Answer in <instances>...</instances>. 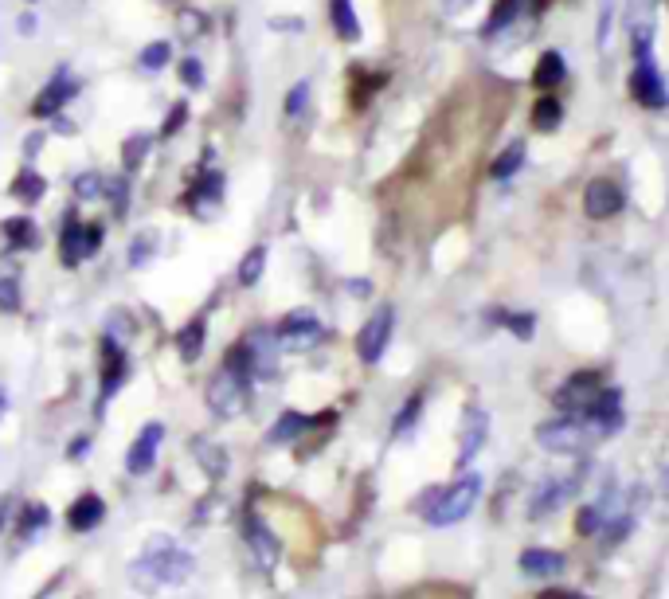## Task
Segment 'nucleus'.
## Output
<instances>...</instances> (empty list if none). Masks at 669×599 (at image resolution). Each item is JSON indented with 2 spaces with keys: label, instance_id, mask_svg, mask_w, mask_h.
Returning a JSON list of instances; mask_svg holds the SVG:
<instances>
[{
  "label": "nucleus",
  "instance_id": "f257e3e1",
  "mask_svg": "<svg viewBox=\"0 0 669 599\" xmlns=\"http://www.w3.org/2000/svg\"><path fill=\"white\" fill-rule=\"evenodd\" d=\"M196 560L173 545V537H153L145 545L141 560L134 564V584L141 592H157V588H177L192 576Z\"/></svg>",
  "mask_w": 669,
  "mask_h": 599
},
{
  "label": "nucleus",
  "instance_id": "f03ea898",
  "mask_svg": "<svg viewBox=\"0 0 669 599\" xmlns=\"http://www.w3.org/2000/svg\"><path fill=\"white\" fill-rule=\"evenodd\" d=\"M251 365H247V349H231L227 361L220 365V372L208 384V408L220 419H235L247 412L251 400Z\"/></svg>",
  "mask_w": 669,
  "mask_h": 599
},
{
  "label": "nucleus",
  "instance_id": "7ed1b4c3",
  "mask_svg": "<svg viewBox=\"0 0 669 599\" xmlns=\"http://www.w3.org/2000/svg\"><path fill=\"white\" fill-rule=\"evenodd\" d=\"M478 498H482V478L478 474H462L454 486H446V490H435L431 498H427V521L431 525H458V521H466L470 517V509L478 506Z\"/></svg>",
  "mask_w": 669,
  "mask_h": 599
},
{
  "label": "nucleus",
  "instance_id": "20e7f679",
  "mask_svg": "<svg viewBox=\"0 0 669 599\" xmlns=\"http://www.w3.org/2000/svg\"><path fill=\"white\" fill-rule=\"evenodd\" d=\"M595 439H599V431L591 427V419H587V415H576V412H564L560 419H548V423L536 427V443H540L544 451H552V455H576V451H587Z\"/></svg>",
  "mask_w": 669,
  "mask_h": 599
},
{
  "label": "nucleus",
  "instance_id": "39448f33",
  "mask_svg": "<svg viewBox=\"0 0 669 599\" xmlns=\"http://www.w3.org/2000/svg\"><path fill=\"white\" fill-rule=\"evenodd\" d=\"M274 337H278V349L306 353V349L325 341V325H321V318L313 310H290L282 322L274 325Z\"/></svg>",
  "mask_w": 669,
  "mask_h": 599
},
{
  "label": "nucleus",
  "instance_id": "423d86ee",
  "mask_svg": "<svg viewBox=\"0 0 669 599\" xmlns=\"http://www.w3.org/2000/svg\"><path fill=\"white\" fill-rule=\"evenodd\" d=\"M607 388H603V380H599V372H576V376H568L556 392H552V404L560 408V412H591L595 404H599V396H603Z\"/></svg>",
  "mask_w": 669,
  "mask_h": 599
},
{
  "label": "nucleus",
  "instance_id": "0eeeda50",
  "mask_svg": "<svg viewBox=\"0 0 669 599\" xmlns=\"http://www.w3.org/2000/svg\"><path fill=\"white\" fill-rule=\"evenodd\" d=\"M630 98L646 110H666L669 106V91H666V79L654 63V55H642L634 59V71H630Z\"/></svg>",
  "mask_w": 669,
  "mask_h": 599
},
{
  "label": "nucleus",
  "instance_id": "6e6552de",
  "mask_svg": "<svg viewBox=\"0 0 669 599\" xmlns=\"http://www.w3.org/2000/svg\"><path fill=\"white\" fill-rule=\"evenodd\" d=\"M392 325H396V310H392V306H380L368 322L360 325L357 353L364 365H376V361L384 357V349H388V341H392Z\"/></svg>",
  "mask_w": 669,
  "mask_h": 599
},
{
  "label": "nucleus",
  "instance_id": "1a4fd4ad",
  "mask_svg": "<svg viewBox=\"0 0 669 599\" xmlns=\"http://www.w3.org/2000/svg\"><path fill=\"white\" fill-rule=\"evenodd\" d=\"M654 28H658V4H654V0H630L626 32H630V51H634V59L654 55Z\"/></svg>",
  "mask_w": 669,
  "mask_h": 599
},
{
  "label": "nucleus",
  "instance_id": "9d476101",
  "mask_svg": "<svg viewBox=\"0 0 669 599\" xmlns=\"http://www.w3.org/2000/svg\"><path fill=\"white\" fill-rule=\"evenodd\" d=\"M623 188L615 185V181H607V177H595V181H587L583 188V212H587V220H611V216H619L623 212Z\"/></svg>",
  "mask_w": 669,
  "mask_h": 599
},
{
  "label": "nucleus",
  "instance_id": "9b49d317",
  "mask_svg": "<svg viewBox=\"0 0 669 599\" xmlns=\"http://www.w3.org/2000/svg\"><path fill=\"white\" fill-rule=\"evenodd\" d=\"M243 533H247V553L255 560V568H259V572H274L278 560H282V545H278V537L263 525V517L251 513L247 525H243Z\"/></svg>",
  "mask_w": 669,
  "mask_h": 599
},
{
  "label": "nucleus",
  "instance_id": "f8f14e48",
  "mask_svg": "<svg viewBox=\"0 0 669 599\" xmlns=\"http://www.w3.org/2000/svg\"><path fill=\"white\" fill-rule=\"evenodd\" d=\"M247 365H251V376H259V380H270L274 372H278V357H282V349H278V337H274V329H255L251 337H247Z\"/></svg>",
  "mask_w": 669,
  "mask_h": 599
},
{
  "label": "nucleus",
  "instance_id": "ddd939ff",
  "mask_svg": "<svg viewBox=\"0 0 669 599\" xmlns=\"http://www.w3.org/2000/svg\"><path fill=\"white\" fill-rule=\"evenodd\" d=\"M165 443V423H145L137 431L134 447L126 451V470L130 474H149V466L157 462V447Z\"/></svg>",
  "mask_w": 669,
  "mask_h": 599
},
{
  "label": "nucleus",
  "instance_id": "4468645a",
  "mask_svg": "<svg viewBox=\"0 0 669 599\" xmlns=\"http://www.w3.org/2000/svg\"><path fill=\"white\" fill-rule=\"evenodd\" d=\"M130 376V361H126V349L114 341V337H102V400H110Z\"/></svg>",
  "mask_w": 669,
  "mask_h": 599
},
{
  "label": "nucleus",
  "instance_id": "2eb2a0df",
  "mask_svg": "<svg viewBox=\"0 0 669 599\" xmlns=\"http://www.w3.org/2000/svg\"><path fill=\"white\" fill-rule=\"evenodd\" d=\"M576 486H580V474H564V478H548L540 490L533 494V506L529 513L533 517H544V513H552V509H560L572 494H576Z\"/></svg>",
  "mask_w": 669,
  "mask_h": 599
},
{
  "label": "nucleus",
  "instance_id": "dca6fc26",
  "mask_svg": "<svg viewBox=\"0 0 669 599\" xmlns=\"http://www.w3.org/2000/svg\"><path fill=\"white\" fill-rule=\"evenodd\" d=\"M220 200H223V173L220 169H208V173L196 177V185H192L184 204H188L196 216H212V212L220 208Z\"/></svg>",
  "mask_w": 669,
  "mask_h": 599
},
{
  "label": "nucleus",
  "instance_id": "f3484780",
  "mask_svg": "<svg viewBox=\"0 0 669 599\" xmlns=\"http://www.w3.org/2000/svg\"><path fill=\"white\" fill-rule=\"evenodd\" d=\"M75 91H79V83L71 79V71H63V67H59V71H55V79L47 83L44 91L36 94L32 114H36V118H51V114H59V106H63V102H67Z\"/></svg>",
  "mask_w": 669,
  "mask_h": 599
},
{
  "label": "nucleus",
  "instance_id": "a211bd4d",
  "mask_svg": "<svg viewBox=\"0 0 669 599\" xmlns=\"http://www.w3.org/2000/svg\"><path fill=\"white\" fill-rule=\"evenodd\" d=\"M87 255H90L87 224H79V220L67 216V224H63V231H59V259H63V267H79Z\"/></svg>",
  "mask_w": 669,
  "mask_h": 599
},
{
  "label": "nucleus",
  "instance_id": "6ab92c4d",
  "mask_svg": "<svg viewBox=\"0 0 669 599\" xmlns=\"http://www.w3.org/2000/svg\"><path fill=\"white\" fill-rule=\"evenodd\" d=\"M486 431H490V415L482 412V408H466V423H462V451H458V462H462V466L482 451Z\"/></svg>",
  "mask_w": 669,
  "mask_h": 599
},
{
  "label": "nucleus",
  "instance_id": "aec40b11",
  "mask_svg": "<svg viewBox=\"0 0 669 599\" xmlns=\"http://www.w3.org/2000/svg\"><path fill=\"white\" fill-rule=\"evenodd\" d=\"M106 521V502L98 498V494H83L75 506L67 509V525L75 529V533H90V529H98Z\"/></svg>",
  "mask_w": 669,
  "mask_h": 599
},
{
  "label": "nucleus",
  "instance_id": "412c9836",
  "mask_svg": "<svg viewBox=\"0 0 669 599\" xmlns=\"http://www.w3.org/2000/svg\"><path fill=\"white\" fill-rule=\"evenodd\" d=\"M521 572L533 576V580L560 576V572H564V556L548 553V549H525V553H521Z\"/></svg>",
  "mask_w": 669,
  "mask_h": 599
},
{
  "label": "nucleus",
  "instance_id": "4be33fe9",
  "mask_svg": "<svg viewBox=\"0 0 669 599\" xmlns=\"http://www.w3.org/2000/svg\"><path fill=\"white\" fill-rule=\"evenodd\" d=\"M564 75H568V63H564V55H560V51H544V55L536 59L533 83L540 87V91L560 87V83H564Z\"/></svg>",
  "mask_w": 669,
  "mask_h": 599
},
{
  "label": "nucleus",
  "instance_id": "5701e85b",
  "mask_svg": "<svg viewBox=\"0 0 669 599\" xmlns=\"http://www.w3.org/2000/svg\"><path fill=\"white\" fill-rule=\"evenodd\" d=\"M313 427V415H302V412H282L274 419V427L267 431V443H294L302 431H310Z\"/></svg>",
  "mask_w": 669,
  "mask_h": 599
},
{
  "label": "nucleus",
  "instance_id": "b1692460",
  "mask_svg": "<svg viewBox=\"0 0 669 599\" xmlns=\"http://www.w3.org/2000/svg\"><path fill=\"white\" fill-rule=\"evenodd\" d=\"M329 20H333V32L341 40H360V20H357V8L353 0H329Z\"/></svg>",
  "mask_w": 669,
  "mask_h": 599
},
{
  "label": "nucleus",
  "instance_id": "393cba45",
  "mask_svg": "<svg viewBox=\"0 0 669 599\" xmlns=\"http://www.w3.org/2000/svg\"><path fill=\"white\" fill-rule=\"evenodd\" d=\"M521 165H525V141L517 138V141H509V145H505V149L493 157L490 177H493V181H509V177H513Z\"/></svg>",
  "mask_w": 669,
  "mask_h": 599
},
{
  "label": "nucleus",
  "instance_id": "a878e982",
  "mask_svg": "<svg viewBox=\"0 0 669 599\" xmlns=\"http://www.w3.org/2000/svg\"><path fill=\"white\" fill-rule=\"evenodd\" d=\"M204 337H208V329H204L200 318H196V322H188L177 333V353L188 361V365H192V361H200V353H204Z\"/></svg>",
  "mask_w": 669,
  "mask_h": 599
},
{
  "label": "nucleus",
  "instance_id": "bb28decb",
  "mask_svg": "<svg viewBox=\"0 0 669 599\" xmlns=\"http://www.w3.org/2000/svg\"><path fill=\"white\" fill-rule=\"evenodd\" d=\"M564 122V106H560V98H552V94H540L533 102V126L544 134V130H556Z\"/></svg>",
  "mask_w": 669,
  "mask_h": 599
},
{
  "label": "nucleus",
  "instance_id": "cd10ccee",
  "mask_svg": "<svg viewBox=\"0 0 669 599\" xmlns=\"http://www.w3.org/2000/svg\"><path fill=\"white\" fill-rule=\"evenodd\" d=\"M0 231H4V243H8V247H36V243H40V235H36V224H32L28 216L4 220V224H0Z\"/></svg>",
  "mask_w": 669,
  "mask_h": 599
},
{
  "label": "nucleus",
  "instance_id": "c85d7f7f",
  "mask_svg": "<svg viewBox=\"0 0 669 599\" xmlns=\"http://www.w3.org/2000/svg\"><path fill=\"white\" fill-rule=\"evenodd\" d=\"M44 192H47V181L36 173V169H24V173L12 181V196H16V200H24V204L44 200Z\"/></svg>",
  "mask_w": 669,
  "mask_h": 599
},
{
  "label": "nucleus",
  "instance_id": "c756f323",
  "mask_svg": "<svg viewBox=\"0 0 669 599\" xmlns=\"http://www.w3.org/2000/svg\"><path fill=\"white\" fill-rule=\"evenodd\" d=\"M517 12H521V0H493V12H490V20L482 24V36H497L505 24L517 20Z\"/></svg>",
  "mask_w": 669,
  "mask_h": 599
},
{
  "label": "nucleus",
  "instance_id": "7c9ffc66",
  "mask_svg": "<svg viewBox=\"0 0 669 599\" xmlns=\"http://www.w3.org/2000/svg\"><path fill=\"white\" fill-rule=\"evenodd\" d=\"M196 462H200V466H204L212 478H223V474H227V455H223V451H216L208 439H196Z\"/></svg>",
  "mask_w": 669,
  "mask_h": 599
},
{
  "label": "nucleus",
  "instance_id": "2f4dec72",
  "mask_svg": "<svg viewBox=\"0 0 669 599\" xmlns=\"http://www.w3.org/2000/svg\"><path fill=\"white\" fill-rule=\"evenodd\" d=\"M263 263H267V247H251L239 267V286H255L263 278Z\"/></svg>",
  "mask_w": 669,
  "mask_h": 599
},
{
  "label": "nucleus",
  "instance_id": "473e14b6",
  "mask_svg": "<svg viewBox=\"0 0 669 599\" xmlns=\"http://www.w3.org/2000/svg\"><path fill=\"white\" fill-rule=\"evenodd\" d=\"M47 521H51V517H47L44 502H32V506L24 509V517H20V537H28V533H40Z\"/></svg>",
  "mask_w": 669,
  "mask_h": 599
},
{
  "label": "nucleus",
  "instance_id": "72a5a7b5",
  "mask_svg": "<svg viewBox=\"0 0 669 599\" xmlns=\"http://www.w3.org/2000/svg\"><path fill=\"white\" fill-rule=\"evenodd\" d=\"M169 55H173V44L157 40V44H149L141 51V67H145V71H161V67L169 63Z\"/></svg>",
  "mask_w": 669,
  "mask_h": 599
},
{
  "label": "nucleus",
  "instance_id": "f704fd0d",
  "mask_svg": "<svg viewBox=\"0 0 669 599\" xmlns=\"http://www.w3.org/2000/svg\"><path fill=\"white\" fill-rule=\"evenodd\" d=\"M419 412H423V396H411V400L400 408V415H396V427H392V431H396V435H407V431L415 427Z\"/></svg>",
  "mask_w": 669,
  "mask_h": 599
},
{
  "label": "nucleus",
  "instance_id": "c9c22d12",
  "mask_svg": "<svg viewBox=\"0 0 669 599\" xmlns=\"http://www.w3.org/2000/svg\"><path fill=\"white\" fill-rule=\"evenodd\" d=\"M16 310H20V282L0 278V314H16Z\"/></svg>",
  "mask_w": 669,
  "mask_h": 599
},
{
  "label": "nucleus",
  "instance_id": "e433bc0d",
  "mask_svg": "<svg viewBox=\"0 0 669 599\" xmlns=\"http://www.w3.org/2000/svg\"><path fill=\"white\" fill-rule=\"evenodd\" d=\"M306 106H310V83H298L294 91L286 94V114H290V118H302Z\"/></svg>",
  "mask_w": 669,
  "mask_h": 599
},
{
  "label": "nucleus",
  "instance_id": "4c0bfd02",
  "mask_svg": "<svg viewBox=\"0 0 669 599\" xmlns=\"http://www.w3.org/2000/svg\"><path fill=\"white\" fill-rule=\"evenodd\" d=\"M149 141H153L149 134H134V138H130V145L122 149V161H126V169H137V165H141V157H145Z\"/></svg>",
  "mask_w": 669,
  "mask_h": 599
},
{
  "label": "nucleus",
  "instance_id": "58836bf2",
  "mask_svg": "<svg viewBox=\"0 0 669 599\" xmlns=\"http://www.w3.org/2000/svg\"><path fill=\"white\" fill-rule=\"evenodd\" d=\"M102 188H106V181H102V177H94V173H83V177L75 181L79 200H98V196H102Z\"/></svg>",
  "mask_w": 669,
  "mask_h": 599
},
{
  "label": "nucleus",
  "instance_id": "ea45409f",
  "mask_svg": "<svg viewBox=\"0 0 669 599\" xmlns=\"http://www.w3.org/2000/svg\"><path fill=\"white\" fill-rule=\"evenodd\" d=\"M180 79H184V87L200 91V87H204V67H200V59H184V63H180Z\"/></svg>",
  "mask_w": 669,
  "mask_h": 599
},
{
  "label": "nucleus",
  "instance_id": "a19ab883",
  "mask_svg": "<svg viewBox=\"0 0 669 599\" xmlns=\"http://www.w3.org/2000/svg\"><path fill=\"white\" fill-rule=\"evenodd\" d=\"M611 12H615V4H611V0H603V16H599V51H607V40H611V36H607V32H611V20H615V16H611Z\"/></svg>",
  "mask_w": 669,
  "mask_h": 599
},
{
  "label": "nucleus",
  "instance_id": "79ce46f5",
  "mask_svg": "<svg viewBox=\"0 0 669 599\" xmlns=\"http://www.w3.org/2000/svg\"><path fill=\"white\" fill-rule=\"evenodd\" d=\"M533 314H513V318H509V333H517V337H521V341H529V337H533Z\"/></svg>",
  "mask_w": 669,
  "mask_h": 599
},
{
  "label": "nucleus",
  "instance_id": "37998d69",
  "mask_svg": "<svg viewBox=\"0 0 669 599\" xmlns=\"http://www.w3.org/2000/svg\"><path fill=\"white\" fill-rule=\"evenodd\" d=\"M599 521H603V513H599L595 506H587V509H580V517H576V529H580V533H595Z\"/></svg>",
  "mask_w": 669,
  "mask_h": 599
},
{
  "label": "nucleus",
  "instance_id": "c03bdc74",
  "mask_svg": "<svg viewBox=\"0 0 669 599\" xmlns=\"http://www.w3.org/2000/svg\"><path fill=\"white\" fill-rule=\"evenodd\" d=\"M110 200H114V212L126 216V204H130V200H126V181H114V185H110Z\"/></svg>",
  "mask_w": 669,
  "mask_h": 599
},
{
  "label": "nucleus",
  "instance_id": "a18cd8bd",
  "mask_svg": "<svg viewBox=\"0 0 669 599\" xmlns=\"http://www.w3.org/2000/svg\"><path fill=\"white\" fill-rule=\"evenodd\" d=\"M184 114H188V106H177V110L169 114V122H165V130H161L165 138H169V134H177V130H180V122H184Z\"/></svg>",
  "mask_w": 669,
  "mask_h": 599
},
{
  "label": "nucleus",
  "instance_id": "49530a36",
  "mask_svg": "<svg viewBox=\"0 0 669 599\" xmlns=\"http://www.w3.org/2000/svg\"><path fill=\"white\" fill-rule=\"evenodd\" d=\"M87 247H90V255L102 247V228H98V224H87Z\"/></svg>",
  "mask_w": 669,
  "mask_h": 599
},
{
  "label": "nucleus",
  "instance_id": "de8ad7c7",
  "mask_svg": "<svg viewBox=\"0 0 669 599\" xmlns=\"http://www.w3.org/2000/svg\"><path fill=\"white\" fill-rule=\"evenodd\" d=\"M180 28H184V32H200L204 20H200V16H180Z\"/></svg>",
  "mask_w": 669,
  "mask_h": 599
},
{
  "label": "nucleus",
  "instance_id": "09e8293b",
  "mask_svg": "<svg viewBox=\"0 0 669 599\" xmlns=\"http://www.w3.org/2000/svg\"><path fill=\"white\" fill-rule=\"evenodd\" d=\"M470 4H474V0H443V8L450 12V16H454V12H466Z\"/></svg>",
  "mask_w": 669,
  "mask_h": 599
},
{
  "label": "nucleus",
  "instance_id": "8fccbe9b",
  "mask_svg": "<svg viewBox=\"0 0 669 599\" xmlns=\"http://www.w3.org/2000/svg\"><path fill=\"white\" fill-rule=\"evenodd\" d=\"M40 145H44V134H32V138L24 141V153L32 157V153H40Z\"/></svg>",
  "mask_w": 669,
  "mask_h": 599
},
{
  "label": "nucleus",
  "instance_id": "3c124183",
  "mask_svg": "<svg viewBox=\"0 0 669 599\" xmlns=\"http://www.w3.org/2000/svg\"><path fill=\"white\" fill-rule=\"evenodd\" d=\"M540 599H587V596H580V592H560V588H552V592H544Z\"/></svg>",
  "mask_w": 669,
  "mask_h": 599
},
{
  "label": "nucleus",
  "instance_id": "603ef678",
  "mask_svg": "<svg viewBox=\"0 0 669 599\" xmlns=\"http://www.w3.org/2000/svg\"><path fill=\"white\" fill-rule=\"evenodd\" d=\"M87 455V439H75V447H71V459H83Z\"/></svg>",
  "mask_w": 669,
  "mask_h": 599
},
{
  "label": "nucleus",
  "instance_id": "864d4df0",
  "mask_svg": "<svg viewBox=\"0 0 669 599\" xmlns=\"http://www.w3.org/2000/svg\"><path fill=\"white\" fill-rule=\"evenodd\" d=\"M4 517H8V502L0 498V529H4Z\"/></svg>",
  "mask_w": 669,
  "mask_h": 599
},
{
  "label": "nucleus",
  "instance_id": "5fc2aeb1",
  "mask_svg": "<svg viewBox=\"0 0 669 599\" xmlns=\"http://www.w3.org/2000/svg\"><path fill=\"white\" fill-rule=\"evenodd\" d=\"M0 412H4V396H0Z\"/></svg>",
  "mask_w": 669,
  "mask_h": 599
}]
</instances>
